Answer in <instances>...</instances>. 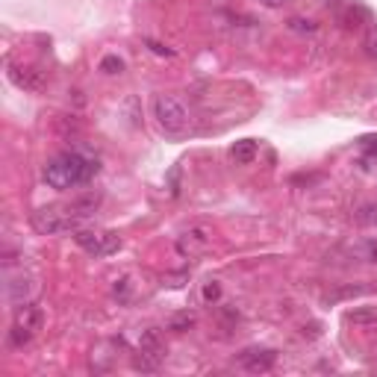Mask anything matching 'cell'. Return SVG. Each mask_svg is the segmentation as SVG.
<instances>
[{
  "label": "cell",
  "mask_w": 377,
  "mask_h": 377,
  "mask_svg": "<svg viewBox=\"0 0 377 377\" xmlns=\"http://www.w3.org/2000/svg\"><path fill=\"white\" fill-rule=\"evenodd\" d=\"M101 165H97L94 157L89 153H80V150H68L59 153L57 159H50L45 165V183L57 192H68V189H77V186H86L97 177Z\"/></svg>",
  "instance_id": "6da1fadb"
},
{
  "label": "cell",
  "mask_w": 377,
  "mask_h": 377,
  "mask_svg": "<svg viewBox=\"0 0 377 377\" xmlns=\"http://www.w3.org/2000/svg\"><path fill=\"white\" fill-rule=\"evenodd\" d=\"M30 225L36 233L41 236H59V233H77L83 221L71 213V206L68 204H53V206H41L38 213H33Z\"/></svg>",
  "instance_id": "7a4b0ae2"
},
{
  "label": "cell",
  "mask_w": 377,
  "mask_h": 377,
  "mask_svg": "<svg viewBox=\"0 0 377 377\" xmlns=\"http://www.w3.org/2000/svg\"><path fill=\"white\" fill-rule=\"evenodd\" d=\"M153 118H157L159 127L171 136H180V133L189 130V109L174 94H157L153 97Z\"/></svg>",
  "instance_id": "3957f363"
},
{
  "label": "cell",
  "mask_w": 377,
  "mask_h": 377,
  "mask_svg": "<svg viewBox=\"0 0 377 377\" xmlns=\"http://www.w3.org/2000/svg\"><path fill=\"white\" fill-rule=\"evenodd\" d=\"M41 325H45V313H41V306H36V304H21L18 313H15V321H12L9 342L15 345V348L30 345L33 336L41 330Z\"/></svg>",
  "instance_id": "277c9868"
},
{
  "label": "cell",
  "mask_w": 377,
  "mask_h": 377,
  "mask_svg": "<svg viewBox=\"0 0 377 377\" xmlns=\"http://www.w3.org/2000/svg\"><path fill=\"white\" fill-rule=\"evenodd\" d=\"M74 242L92 257H109L121 248V236L113 230H77Z\"/></svg>",
  "instance_id": "5b68a950"
},
{
  "label": "cell",
  "mask_w": 377,
  "mask_h": 377,
  "mask_svg": "<svg viewBox=\"0 0 377 377\" xmlns=\"http://www.w3.org/2000/svg\"><path fill=\"white\" fill-rule=\"evenodd\" d=\"M209 242H213V233H209V227L194 225V227H189V230H183V233L177 236V250L183 257H198V254H204V250L209 248Z\"/></svg>",
  "instance_id": "8992f818"
},
{
  "label": "cell",
  "mask_w": 377,
  "mask_h": 377,
  "mask_svg": "<svg viewBox=\"0 0 377 377\" xmlns=\"http://www.w3.org/2000/svg\"><path fill=\"white\" fill-rule=\"evenodd\" d=\"M36 292H38V280L33 274H18V277H9L6 280V298H9V304H15V306L33 304Z\"/></svg>",
  "instance_id": "52a82bcc"
},
{
  "label": "cell",
  "mask_w": 377,
  "mask_h": 377,
  "mask_svg": "<svg viewBox=\"0 0 377 377\" xmlns=\"http://www.w3.org/2000/svg\"><path fill=\"white\" fill-rule=\"evenodd\" d=\"M239 362L250 374H265V371L274 369L277 351H271V348H248V351L239 354Z\"/></svg>",
  "instance_id": "ba28073f"
},
{
  "label": "cell",
  "mask_w": 377,
  "mask_h": 377,
  "mask_svg": "<svg viewBox=\"0 0 377 377\" xmlns=\"http://www.w3.org/2000/svg\"><path fill=\"white\" fill-rule=\"evenodd\" d=\"M9 80L24 92H41L45 89V74L30 65H9Z\"/></svg>",
  "instance_id": "9c48e42d"
},
{
  "label": "cell",
  "mask_w": 377,
  "mask_h": 377,
  "mask_svg": "<svg viewBox=\"0 0 377 377\" xmlns=\"http://www.w3.org/2000/svg\"><path fill=\"white\" fill-rule=\"evenodd\" d=\"M230 159L236 165H250L257 159V142H254V138H242V142H236L230 148Z\"/></svg>",
  "instance_id": "30bf717a"
},
{
  "label": "cell",
  "mask_w": 377,
  "mask_h": 377,
  "mask_svg": "<svg viewBox=\"0 0 377 377\" xmlns=\"http://www.w3.org/2000/svg\"><path fill=\"white\" fill-rule=\"evenodd\" d=\"M348 325H357V327H369V325H377V306H354L351 313L345 315Z\"/></svg>",
  "instance_id": "8fae6325"
},
{
  "label": "cell",
  "mask_w": 377,
  "mask_h": 377,
  "mask_svg": "<svg viewBox=\"0 0 377 377\" xmlns=\"http://www.w3.org/2000/svg\"><path fill=\"white\" fill-rule=\"evenodd\" d=\"M162 360H165V357L150 354V351H142V348H138V351L133 354V369H136V371H159Z\"/></svg>",
  "instance_id": "7c38bea8"
},
{
  "label": "cell",
  "mask_w": 377,
  "mask_h": 377,
  "mask_svg": "<svg viewBox=\"0 0 377 377\" xmlns=\"http://www.w3.org/2000/svg\"><path fill=\"white\" fill-rule=\"evenodd\" d=\"M138 348H142V351H150V354L165 357V345H162V339H159L157 330H145L142 336H138Z\"/></svg>",
  "instance_id": "4fadbf2b"
},
{
  "label": "cell",
  "mask_w": 377,
  "mask_h": 377,
  "mask_svg": "<svg viewBox=\"0 0 377 377\" xmlns=\"http://www.w3.org/2000/svg\"><path fill=\"white\" fill-rule=\"evenodd\" d=\"M354 225L357 227H374L377 225V204H362L354 213Z\"/></svg>",
  "instance_id": "5bb4252c"
},
{
  "label": "cell",
  "mask_w": 377,
  "mask_h": 377,
  "mask_svg": "<svg viewBox=\"0 0 377 377\" xmlns=\"http://www.w3.org/2000/svg\"><path fill=\"white\" fill-rule=\"evenodd\" d=\"M289 30L292 33H306V36H313L318 30V24L310 21V18H289Z\"/></svg>",
  "instance_id": "9a60e30c"
},
{
  "label": "cell",
  "mask_w": 377,
  "mask_h": 377,
  "mask_svg": "<svg viewBox=\"0 0 377 377\" xmlns=\"http://www.w3.org/2000/svg\"><path fill=\"white\" fill-rule=\"evenodd\" d=\"M101 71H104V74H121V71H124V62H121L118 57H104Z\"/></svg>",
  "instance_id": "2e32d148"
},
{
  "label": "cell",
  "mask_w": 377,
  "mask_h": 377,
  "mask_svg": "<svg viewBox=\"0 0 377 377\" xmlns=\"http://www.w3.org/2000/svg\"><path fill=\"white\" fill-rule=\"evenodd\" d=\"M218 298H221V286H218L215 280H209V283L204 286V301L213 304V301H218Z\"/></svg>",
  "instance_id": "e0dca14e"
},
{
  "label": "cell",
  "mask_w": 377,
  "mask_h": 377,
  "mask_svg": "<svg viewBox=\"0 0 377 377\" xmlns=\"http://www.w3.org/2000/svg\"><path fill=\"white\" fill-rule=\"evenodd\" d=\"M192 325H194V318H192V315H177V318H171V325H169V327L177 330V333H183V330H189Z\"/></svg>",
  "instance_id": "ac0fdd59"
},
{
  "label": "cell",
  "mask_w": 377,
  "mask_h": 377,
  "mask_svg": "<svg viewBox=\"0 0 377 377\" xmlns=\"http://www.w3.org/2000/svg\"><path fill=\"white\" fill-rule=\"evenodd\" d=\"M113 292H115V298H121V301H127V295H130V277H121V280H115Z\"/></svg>",
  "instance_id": "d6986e66"
},
{
  "label": "cell",
  "mask_w": 377,
  "mask_h": 377,
  "mask_svg": "<svg viewBox=\"0 0 377 377\" xmlns=\"http://www.w3.org/2000/svg\"><path fill=\"white\" fill-rule=\"evenodd\" d=\"M366 292V286H348V289H339L333 298H351V295H362Z\"/></svg>",
  "instance_id": "ffe728a7"
},
{
  "label": "cell",
  "mask_w": 377,
  "mask_h": 377,
  "mask_svg": "<svg viewBox=\"0 0 377 377\" xmlns=\"http://www.w3.org/2000/svg\"><path fill=\"white\" fill-rule=\"evenodd\" d=\"M366 53H369V57H374V59H377V33H374V30L366 36Z\"/></svg>",
  "instance_id": "44dd1931"
},
{
  "label": "cell",
  "mask_w": 377,
  "mask_h": 377,
  "mask_svg": "<svg viewBox=\"0 0 377 377\" xmlns=\"http://www.w3.org/2000/svg\"><path fill=\"white\" fill-rule=\"evenodd\" d=\"M148 48L157 53V57H174V50H169V48H162V45H157V41H148Z\"/></svg>",
  "instance_id": "7402d4cb"
},
{
  "label": "cell",
  "mask_w": 377,
  "mask_h": 377,
  "mask_svg": "<svg viewBox=\"0 0 377 377\" xmlns=\"http://www.w3.org/2000/svg\"><path fill=\"white\" fill-rule=\"evenodd\" d=\"M262 6H269V9H280V6H286V3H292V0H259Z\"/></svg>",
  "instance_id": "603a6c76"
}]
</instances>
